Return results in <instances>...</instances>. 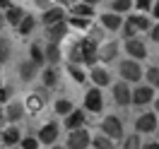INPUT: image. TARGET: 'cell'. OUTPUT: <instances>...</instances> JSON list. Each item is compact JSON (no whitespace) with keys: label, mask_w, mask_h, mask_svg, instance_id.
<instances>
[{"label":"cell","mask_w":159,"mask_h":149,"mask_svg":"<svg viewBox=\"0 0 159 149\" xmlns=\"http://www.w3.org/2000/svg\"><path fill=\"white\" fill-rule=\"evenodd\" d=\"M80 50H82V63L87 65H94L97 58H99V46L94 39H82L80 41Z\"/></svg>","instance_id":"cell-1"},{"label":"cell","mask_w":159,"mask_h":149,"mask_svg":"<svg viewBox=\"0 0 159 149\" xmlns=\"http://www.w3.org/2000/svg\"><path fill=\"white\" fill-rule=\"evenodd\" d=\"M118 70H120V75H123V80H128V82H138L142 77V72H145V70L140 68L138 60H123L118 65Z\"/></svg>","instance_id":"cell-2"},{"label":"cell","mask_w":159,"mask_h":149,"mask_svg":"<svg viewBox=\"0 0 159 149\" xmlns=\"http://www.w3.org/2000/svg\"><path fill=\"white\" fill-rule=\"evenodd\" d=\"M89 132L87 130H72L70 132V137H68V149H87L89 147Z\"/></svg>","instance_id":"cell-3"},{"label":"cell","mask_w":159,"mask_h":149,"mask_svg":"<svg viewBox=\"0 0 159 149\" xmlns=\"http://www.w3.org/2000/svg\"><path fill=\"white\" fill-rule=\"evenodd\" d=\"M101 135H106V137H120L123 135V123H120L116 116H109V118H104V123H101Z\"/></svg>","instance_id":"cell-4"},{"label":"cell","mask_w":159,"mask_h":149,"mask_svg":"<svg viewBox=\"0 0 159 149\" xmlns=\"http://www.w3.org/2000/svg\"><path fill=\"white\" fill-rule=\"evenodd\" d=\"M125 50H128V55L133 60H142L147 55V46H145L140 39H128L125 41Z\"/></svg>","instance_id":"cell-5"},{"label":"cell","mask_w":159,"mask_h":149,"mask_svg":"<svg viewBox=\"0 0 159 149\" xmlns=\"http://www.w3.org/2000/svg\"><path fill=\"white\" fill-rule=\"evenodd\" d=\"M113 101L118 103V106H128L130 101H133V91L128 89V84L125 82H120L113 87Z\"/></svg>","instance_id":"cell-6"},{"label":"cell","mask_w":159,"mask_h":149,"mask_svg":"<svg viewBox=\"0 0 159 149\" xmlns=\"http://www.w3.org/2000/svg\"><path fill=\"white\" fill-rule=\"evenodd\" d=\"M135 130H138V132H152V130H157V116H154V113L140 116V118L135 120Z\"/></svg>","instance_id":"cell-7"},{"label":"cell","mask_w":159,"mask_h":149,"mask_svg":"<svg viewBox=\"0 0 159 149\" xmlns=\"http://www.w3.org/2000/svg\"><path fill=\"white\" fill-rule=\"evenodd\" d=\"M46 31H48V43H58V41L65 39V34H68V24H65V22H58V24L46 27Z\"/></svg>","instance_id":"cell-8"},{"label":"cell","mask_w":159,"mask_h":149,"mask_svg":"<svg viewBox=\"0 0 159 149\" xmlns=\"http://www.w3.org/2000/svg\"><path fill=\"white\" fill-rule=\"evenodd\" d=\"M41 20H43V24H46V27H51V24L65 22V12H63V7H48V10L41 15Z\"/></svg>","instance_id":"cell-9"},{"label":"cell","mask_w":159,"mask_h":149,"mask_svg":"<svg viewBox=\"0 0 159 149\" xmlns=\"http://www.w3.org/2000/svg\"><path fill=\"white\" fill-rule=\"evenodd\" d=\"M56 137H58V128H56V123H46V125L41 128V132H39L41 144H53Z\"/></svg>","instance_id":"cell-10"},{"label":"cell","mask_w":159,"mask_h":149,"mask_svg":"<svg viewBox=\"0 0 159 149\" xmlns=\"http://www.w3.org/2000/svg\"><path fill=\"white\" fill-rule=\"evenodd\" d=\"M84 106L89 111H94V113H99L101 106H104V99H101V91L99 89H92L89 94H87V99H84Z\"/></svg>","instance_id":"cell-11"},{"label":"cell","mask_w":159,"mask_h":149,"mask_svg":"<svg viewBox=\"0 0 159 149\" xmlns=\"http://www.w3.org/2000/svg\"><path fill=\"white\" fill-rule=\"evenodd\" d=\"M152 96H154L152 87H138V89L133 91V101H135L138 106H142V103H149V101H152Z\"/></svg>","instance_id":"cell-12"},{"label":"cell","mask_w":159,"mask_h":149,"mask_svg":"<svg viewBox=\"0 0 159 149\" xmlns=\"http://www.w3.org/2000/svg\"><path fill=\"white\" fill-rule=\"evenodd\" d=\"M84 125V113L82 111H72L68 118H65V128L68 130H80Z\"/></svg>","instance_id":"cell-13"},{"label":"cell","mask_w":159,"mask_h":149,"mask_svg":"<svg viewBox=\"0 0 159 149\" xmlns=\"http://www.w3.org/2000/svg\"><path fill=\"white\" fill-rule=\"evenodd\" d=\"M24 17H27V12L22 10V7H12L10 5V7L5 10V22H10V24H20Z\"/></svg>","instance_id":"cell-14"},{"label":"cell","mask_w":159,"mask_h":149,"mask_svg":"<svg viewBox=\"0 0 159 149\" xmlns=\"http://www.w3.org/2000/svg\"><path fill=\"white\" fill-rule=\"evenodd\" d=\"M101 22H104V27L111 31H118V27L123 24V20H120V15H116V12H109V15H101Z\"/></svg>","instance_id":"cell-15"},{"label":"cell","mask_w":159,"mask_h":149,"mask_svg":"<svg viewBox=\"0 0 159 149\" xmlns=\"http://www.w3.org/2000/svg\"><path fill=\"white\" fill-rule=\"evenodd\" d=\"M116 50H118V43H113V41H109V43H104V46H99V58L101 60H113L116 58Z\"/></svg>","instance_id":"cell-16"},{"label":"cell","mask_w":159,"mask_h":149,"mask_svg":"<svg viewBox=\"0 0 159 149\" xmlns=\"http://www.w3.org/2000/svg\"><path fill=\"white\" fill-rule=\"evenodd\" d=\"M36 63H31V60H27V63H22L20 65V75H22V80L24 82H29V80H34L36 77Z\"/></svg>","instance_id":"cell-17"},{"label":"cell","mask_w":159,"mask_h":149,"mask_svg":"<svg viewBox=\"0 0 159 149\" xmlns=\"http://www.w3.org/2000/svg\"><path fill=\"white\" fill-rule=\"evenodd\" d=\"M92 80H94L97 87H106V84L111 82V77H109V72H106L104 68H94L92 70Z\"/></svg>","instance_id":"cell-18"},{"label":"cell","mask_w":159,"mask_h":149,"mask_svg":"<svg viewBox=\"0 0 159 149\" xmlns=\"http://www.w3.org/2000/svg\"><path fill=\"white\" fill-rule=\"evenodd\" d=\"M2 142H5L7 147H15V144L20 142V130H17V128H7V130H2Z\"/></svg>","instance_id":"cell-19"},{"label":"cell","mask_w":159,"mask_h":149,"mask_svg":"<svg viewBox=\"0 0 159 149\" xmlns=\"http://www.w3.org/2000/svg\"><path fill=\"white\" fill-rule=\"evenodd\" d=\"M5 118L12 120V123H15V120H20L22 118V103H10V106L5 108Z\"/></svg>","instance_id":"cell-20"},{"label":"cell","mask_w":159,"mask_h":149,"mask_svg":"<svg viewBox=\"0 0 159 149\" xmlns=\"http://www.w3.org/2000/svg\"><path fill=\"white\" fill-rule=\"evenodd\" d=\"M10 53H12V43L0 36V63H7V60H10Z\"/></svg>","instance_id":"cell-21"},{"label":"cell","mask_w":159,"mask_h":149,"mask_svg":"<svg viewBox=\"0 0 159 149\" xmlns=\"http://www.w3.org/2000/svg\"><path fill=\"white\" fill-rule=\"evenodd\" d=\"M43 53H46V60H48V63H58V60H60V48H58V43H48Z\"/></svg>","instance_id":"cell-22"},{"label":"cell","mask_w":159,"mask_h":149,"mask_svg":"<svg viewBox=\"0 0 159 149\" xmlns=\"http://www.w3.org/2000/svg\"><path fill=\"white\" fill-rule=\"evenodd\" d=\"M72 15H75V17H84V20H89V15H92V5H84V2H77V5H72Z\"/></svg>","instance_id":"cell-23"},{"label":"cell","mask_w":159,"mask_h":149,"mask_svg":"<svg viewBox=\"0 0 159 149\" xmlns=\"http://www.w3.org/2000/svg\"><path fill=\"white\" fill-rule=\"evenodd\" d=\"M43 60H46V53H43V48H41V43H31V63L41 65Z\"/></svg>","instance_id":"cell-24"},{"label":"cell","mask_w":159,"mask_h":149,"mask_svg":"<svg viewBox=\"0 0 159 149\" xmlns=\"http://www.w3.org/2000/svg\"><path fill=\"white\" fill-rule=\"evenodd\" d=\"M34 24H36V22H34V17H31V15H27V17H24V20H22L20 24H17V27H20V34H22V36H27V34H31V29H34Z\"/></svg>","instance_id":"cell-25"},{"label":"cell","mask_w":159,"mask_h":149,"mask_svg":"<svg viewBox=\"0 0 159 149\" xmlns=\"http://www.w3.org/2000/svg\"><path fill=\"white\" fill-rule=\"evenodd\" d=\"M27 108L29 111H41L43 108V96H41V94H31L29 99H27Z\"/></svg>","instance_id":"cell-26"},{"label":"cell","mask_w":159,"mask_h":149,"mask_svg":"<svg viewBox=\"0 0 159 149\" xmlns=\"http://www.w3.org/2000/svg\"><path fill=\"white\" fill-rule=\"evenodd\" d=\"M130 7H133L130 0H113V5H111V10L116 12V15H123V12H128Z\"/></svg>","instance_id":"cell-27"},{"label":"cell","mask_w":159,"mask_h":149,"mask_svg":"<svg viewBox=\"0 0 159 149\" xmlns=\"http://www.w3.org/2000/svg\"><path fill=\"white\" fill-rule=\"evenodd\" d=\"M94 147L97 149H113V142H111V137H106V135H97V137H94Z\"/></svg>","instance_id":"cell-28"},{"label":"cell","mask_w":159,"mask_h":149,"mask_svg":"<svg viewBox=\"0 0 159 149\" xmlns=\"http://www.w3.org/2000/svg\"><path fill=\"white\" fill-rule=\"evenodd\" d=\"M123 149H142V142H140L138 135H130V137H125V142H123Z\"/></svg>","instance_id":"cell-29"},{"label":"cell","mask_w":159,"mask_h":149,"mask_svg":"<svg viewBox=\"0 0 159 149\" xmlns=\"http://www.w3.org/2000/svg\"><path fill=\"white\" fill-rule=\"evenodd\" d=\"M56 111H58L60 116H70V113H72V103H70V101H56Z\"/></svg>","instance_id":"cell-30"},{"label":"cell","mask_w":159,"mask_h":149,"mask_svg":"<svg viewBox=\"0 0 159 149\" xmlns=\"http://www.w3.org/2000/svg\"><path fill=\"white\" fill-rule=\"evenodd\" d=\"M68 72H70V77H72L75 82H84V72H82V68H77V65H72V63H70Z\"/></svg>","instance_id":"cell-31"},{"label":"cell","mask_w":159,"mask_h":149,"mask_svg":"<svg viewBox=\"0 0 159 149\" xmlns=\"http://www.w3.org/2000/svg\"><path fill=\"white\" fill-rule=\"evenodd\" d=\"M70 27H75V29H87L89 27V20H84V17H70Z\"/></svg>","instance_id":"cell-32"},{"label":"cell","mask_w":159,"mask_h":149,"mask_svg":"<svg viewBox=\"0 0 159 149\" xmlns=\"http://www.w3.org/2000/svg\"><path fill=\"white\" fill-rule=\"evenodd\" d=\"M70 63H72V65L82 63V50H80V43H75V46L70 48Z\"/></svg>","instance_id":"cell-33"},{"label":"cell","mask_w":159,"mask_h":149,"mask_svg":"<svg viewBox=\"0 0 159 149\" xmlns=\"http://www.w3.org/2000/svg\"><path fill=\"white\" fill-rule=\"evenodd\" d=\"M147 80H149L152 87H159V68H157V65L147 70Z\"/></svg>","instance_id":"cell-34"},{"label":"cell","mask_w":159,"mask_h":149,"mask_svg":"<svg viewBox=\"0 0 159 149\" xmlns=\"http://www.w3.org/2000/svg\"><path fill=\"white\" fill-rule=\"evenodd\" d=\"M130 22H133V24H135V29H149V20L147 17H130Z\"/></svg>","instance_id":"cell-35"},{"label":"cell","mask_w":159,"mask_h":149,"mask_svg":"<svg viewBox=\"0 0 159 149\" xmlns=\"http://www.w3.org/2000/svg\"><path fill=\"white\" fill-rule=\"evenodd\" d=\"M43 84H46V87H53V84H56V70H46V72H43Z\"/></svg>","instance_id":"cell-36"},{"label":"cell","mask_w":159,"mask_h":149,"mask_svg":"<svg viewBox=\"0 0 159 149\" xmlns=\"http://www.w3.org/2000/svg\"><path fill=\"white\" fill-rule=\"evenodd\" d=\"M22 149H39V139H22Z\"/></svg>","instance_id":"cell-37"},{"label":"cell","mask_w":159,"mask_h":149,"mask_svg":"<svg viewBox=\"0 0 159 149\" xmlns=\"http://www.w3.org/2000/svg\"><path fill=\"white\" fill-rule=\"evenodd\" d=\"M135 24H133V22H128V24H125V29H123V34H125V36H128V39H135Z\"/></svg>","instance_id":"cell-38"},{"label":"cell","mask_w":159,"mask_h":149,"mask_svg":"<svg viewBox=\"0 0 159 149\" xmlns=\"http://www.w3.org/2000/svg\"><path fill=\"white\" fill-rule=\"evenodd\" d=\"M149 5H152L149 0H135V7L138 10H149Z\"/></svg>","instance_id":"cell-39"},{"label":"cell","mask_w":159,"mask_h":149,"mask_svg":"<svg viewBox=\"0 0 159 149\" xmlns=\"http://www.w3.org/2000/svg\"><path fill=\"white\" fill-rule=\"evenodd\" d=\"M7 96H10V89H7V87H0V103H5Z\"/></svg>","instance_id":"cell-40"},{"label":"cell","mask_w":159,"mask_h":149,"mask_svg":"<svg viewBox=\"0 0 159 149\" xmlns=\"http://www.w3.org/2000/svg\"><path fill=\"white\" fill-rule=\"evenodd\" d=\"M149 36H152V41H154V43H159V24L152 29V34H149Z\"/></svg>","instance_id":"cell-41"},{"label":"cell","mask_w":159,"mask_h":149,"mask_svg":"<svg viewBox=\"0 0 159 149\" xmlns=\"http://www.w3.org/2000/svg\"><path fill=\"white\" fill-rule=\"evenodd\" d=\"M39 7H43V10H48V0H34Z\"/></svg>","instance_id":"cell-42"},{"label":"cell","mask_w":159,"mask_h":149,"mask_svg":"<svg viewBox=\"0 0 159 149\" xmlns=\"http://www.w3.org/2000/svg\"><path fill=\"white\" fill-rule=\"evenodd\" d=\"M142 149H159V142H149V144H145Z\"/></svg>","instance_id":"cell-43"},{"label":"cell","mask_w":159,"mask_h":149,"mask_svg":"<svg viewBox=\"0 0 159 149\" xmlns=\"http://www.w3.org/2000/svg\"><path fill=\"white\" fill-rule=\"evenodd\" d=\"M0 7H5V10H7V7H10V0H0Z\"/></svg>","instance_id":"cell-44"},{"label":"cell","mask_w":159,"mask_h":149,"mask_svg":"<svg viewBox=\"0 0 159 149\" xmlns=\"http://www.w3.org/2000/svg\"><path fill=\"white\" fill-rule=\"evenodd\" d=\"M152 12H154V17H157V20H159V2H157V5H154V7H152Z\"/></svg>","instance_id":"cell-45"},{"label":"cell","mask_w":159,"mask_h":149,"mask_svg":"<svg viewBox=\"0 0 159 149\" xmlns=\"http://www.w3.org/2000/svg\"><path fill=\"white\" fill-rule=\"evenodd\" d=\"M5 120H7V118H5V111H0V128H2V123H5Z\"/></svg>","instance_id":"cell-46"},{"label":"cell","mask_w":159,"mask_h":149,"mask_svg":"<svg viewBox=\"0 0 159 149\" xmlns=\"http://www.w3.org/2000/svg\"><path fill=\"white\" fill-rule=\"evenodd\" d=\"M82 2H84V5H97L99 0H82Z\"/></svg>","instance_id":"cell-47"},{"label":"cell","mask_w":159,"mask_h":149,"mask_svg":"<svg viewBox=\"0 0 159 149\" xmlns=\"http://www.w3.org/2000/svg\"><path fill=\"white\" fill-rule=\"evenodd\" d=\"M60 5H75V0H60Z\"/></svg>","instance_id":"cell-48"},{"label":"cell","mask_w":159,"mask_h":149,"mask_svg":"<svg viewBox=\"0 0 159 149\" xmlns=\"http://www.w3.org/2000/svg\"><path fill=\"white\" fill-rule=\"evenodd\" d=\"M0 31H2V17H0Z\"/></svg>","instance_id":"cell-49"},{"label":"cell","mask_w":159,"mask_h":149,"mask_svg":"<svg viewBox=\"0 0 159 149\" xmlns=\"http://www.w3.org/2000/svg\"><path fill=\"white\" fill-rule=\"evenodd\" d=\"M157 113H159V99H157Z\"/></svg>","instance_id":"cell-50"},{"label":"cell","mask_w":159,"mask_h":149,"mask_svg":"<svg viewBox=\"0 0 159 149\" xmlns=\"http://www.w3.org/2000/svg\"><path fill=\"white\" fill-rule=\"evenodd\" d=\"M0 142H2V132H0Z\"/></svg>","instance_id":"cell-51"},{"label":"cell","mask_w":159,"mask_h":149,"mask_svg":"<svg viewBox=\"0 0 159 149\" xmlns=\"http://www.w3.org/2000/svg\"><path fill=\"white\" fill-rule=\"evenodd\" d=\"M56 149H60V147H56Z\"/></svg>","instance_id":"cell-52"}]
</instances>
